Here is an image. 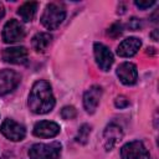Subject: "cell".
<instances>
[{
  "label": "cell",
  "instance_id": "cell-1",
  "mask_svg": "<svg viewBox=\"0 0 159 159\" xmlns=\"http://www.w3.org/2000/svg\"><path fill=\"white\" fill-rule=\"evenodd\" d=\"M55 103L56 101L51 84L45 80L36 81L32 84L27 98L30 111L35 114H46L53 109Z\"/></svg>",
  "mask_w": 159,
  "mask_h": 159
},
{
  "label": "cell",
  "instance_id": "cell-2",
  "mask_svg": "<svg viewBox=\"0 0 159 159\" xmlns=\"http://www.w3.org/2000/svg\"><path fill=\"white\" fill-rule=\"evenodd\" d=\"M66 10L58 2H50L46 5L42 15H41V24L47 30H56L65 20Z\"/></svg>",
  "mask_w": 159,
  "mask_h": 159
},
{
  "label": "cell",
  "instance_id": "cell-3",
  "mask_svg": "<svg viewBox=\"0 0 159 159\" xmlns=\"http://www.w3.org/2000/svg\"><path fill=\"white\" fill-rule=\"evenodd\" d=\"M62 145L58 142L36 143L29 149L30 159H60Z\"/></svg>",
  "mask_w": 159,
  "mask_h": 159
},
{
  "label": "cell",
  "instance_id": "cell-4",
  "mask_svg": "<svg viewBox=\"0 0 159 159\" xmlns=\"http://www.w3.org/2000/svg\"><path fill=\"white\" fill-rule=\"evenodd\" d=\"M0 132L5 138H7L11 142H21L26 135L25 127L10 118H6L2 120L0 125Z\"/></svg>",
  "mask_w": 159,
  "mask_h": 159
},
{
  "label": "cell",
  "instance_id": "cell-5",
  "mask_svg": "<svg viewBox=\"0 0 159 159\" xmlns=\"http://www.w3.org/2000/svg\"><path fill=\"white\" fill-rule=\"evenodd\" d=\"M1 37H2V41L6 43H14V42L21 41L25 37V29L17 20L11 19L4 25Z\"/></svg>",
  "mask_w": 159,
  "mask_h": 159
},
{
  "label": "cell",
  "instance_id": "cell-6",
  "mask_svg": "<svg viewBox=\"0 0 159 159\" xmlns=\"http://www.w3.org/2000/svg\"><path fill=\"white\" fill-rule=\"evenodd\" d=\"M122 159H150L149 152L140 140H133L125 143L120 148Z\"/></svg>",
  "mask_w": 159,
  "mask_h": 159
},
{
  "label": "cell",
  "instance_id": "cell-7",
  "mask_svg": "<svg viewBox=\"0 0 159 159\" xmlns=\"http://www.w3.org/2000/svg\"><path fill=\"white\" fill-rule=\"evenodd\" d=\"M93 52H94V58H96V62H97L98 67L104 72L109 71V68L112 67L113 61H114L111 50L101 42H94Z\"/></svg>",
  "mask_w": 159,
  "mask_h": 159
},
{
  "label": "cell",
  "instance_id": "cell-8",
  "mask_svg": "<svg viewBox=\"0 0 159 159\" xmlns=\"http://www.w3.org/2000/svg\"><path fill=\"white\" fill-rule=\"evenodd\" d=\"M21 77L14 70H1L0 71V96L12 92L20 83Z\"/></svg>",
  "mask_w": 159,
  "mask_h": 159
},
{
  "label": "cell",
  "instance_id": "cell-9",
  "mask_svg": "<svg viewBox=\"0 0 159 159\" xmlns=\"http://www.w3.org/2000/svg\"><path fill=\"white\" fill-rule=\"evenodd\" d=\"M102 87L98 84L91 86L83 94V107L87 113L93 114L99 104V101L102 98Z\"/></svg>",
  "mask_w": 159,
  "mask_h": 159
},
{
  "label": "cell",
  "instance_id": "cell-10",
  "mask_svg": "<svg viewBox=\"0 0 159 159\" xmlns=\"http://www.w3.org/2000/svg\"><path fill=\"white\" fill-rule=\"evenodd\" d=\"M117 76L119 81L125 86H133L138 80L137 66L132 62H123L117 67Z\"/></svg>",
  "mask_w": 159,
  "mask_h": 159
},
{
  "label": "cell",
  "instance_id": "cell-11",
  "mask_svg": "<svg viewBox=\"0 0 159 159\" xmlns=\"http://www.w3.org/2000/svg\"><path fill=\"white\" fill-rule=\"evenodd\" d=\"M29 52L24 46L7 47L2 51V60L12 65H22L27 61Z\"/></svg>",
  "mask_w": 159,
  "mask_h": 159
},
{
  "label": "cell",
  "instance_id": "cell-12",
  "mask_svg": "<svg viewBox=\"0 0 159 159\" xmlns=\"http://www.w3.org/2000/svg\"><path fill=\"white\" fill-rule=\"evenodd\" d=\"M123 137V132L122 128L119 125H117L116 123H111L106 127L104 132H103V142H104V148L107 152L112 150L116 144L122 139Z\"/></svg>",
  "mask_w": 159,
  "mask_h": 159
},
{
  "label": "cell",
  "instance_id": "cell-13",
  "mask_svg": "<svg viewBox=\"0 0 159 159\" xmlns=\"http://www.w3.org/2000/svg\"><path fill=\"white\" fill-rule=\"evenodd\" d=\"M61 128L57 123L51 120H41L34 125V134L39 138H53L60 133Z\"/></svg>",
  "mask_w": 159,
  "mask_h": 159
},
{
  "label": "cell",
  "instance_id": "cell-14",
  "mask_svg": "<svg viewBox=\"0 0 159 159\" xmlns=\"http://www.w3.org/2000/svg\"><path fill=\"white\" fill-rule=\"evenodd\" d=\"M142 47V41L138 37H127L117 47V55L120 57H132Z\"/></svg>",
  "mask_w": 159,
  "mask_h": 159
},
{
  "label": "cell",
  "instance_id": "cell-15",
  "mask_svg": "<svg viewBox=\"0 0 159 159\" xmlns=\"http://www.w3.org/2000/svg\"><path fill=\"white\" fill-rule=\"evenodd\" d=\"M52 41V36L48 32H37L32 40L31 46L36 52H45Z\"/></svg>",
  "mask_w": 159,
  "mask_h": 159
},
{
  "label": "cell",
  "instance_id": "cell-16",
  "mask_svg": "<svg viewBox=\"0 0 159 159\" xmlns=\"http://www.w3.org/2000/svg\"><path fill=\"white\" fill-rule=\"evenodd\" d=\"M37 7H39V4L36 1H27V2H24L19 9H17V15L25 21V22H29V21H32L36 12H37Z\"/></svg>",
  "mask_w": 159,
  "mask_h": 159
},
{
  "label": "cell",
  "instance_id": "cell-17",
  "mask_svg": "<svg viewBox=\"0 0 159 159\" xmlns=\"http://www.w3.org/2000/svg\"><path fill=\"white\" fill-rule=\"evenodd\" d=\"M91 132H92V127H91L89 124H87V123L82 124V125L80 127L78 132H77L76 138H75L76 142L80 143V144H86V143L88 142V139H89Z\"/></svg>",
  "mask_w": 159,
  "mask_h": 159
},
{
  "label": "cell",
  "instance_id": "cell-18",
  "mask_svg": "<svg viewBox=\"0 0 159 159\" xmlns=\"http://www.w3.org/2000/svg\"><path fill=\"white\" fill-rule=\"evenodd\" d=\"M77 116V111L73 106H65L62 109H61V117L66 120L68 119H73L75 117Z\"/></svg>",
  "mask_w": 159,
  "mask_h": 159
},
{
  "label": "cell",
  "instance_id": "cell-19",
  "mask_svg": "<svg viewBox=\"0 0 159 159\" xmlns=\"http://www.w3.org/2000/svg\"><path fill=\"white\" fill-rule=\"evenodd\" d=\"M123 32V25L120 22H114L109 29H108V35L113 39H117L122 35Z\"/></svg>",
  "mask_w": 159,
  "mask_h": 159
},
{
  "label": "cell",
  "instance_id": "cell-20",
  "mask_svg": "<svg viewBox=\"0 0 159 159\" xmlns=\"http://www.w3.org/2000/svg\"><path fill=\"white\" fill-rule=\"evenodd\" d=\"M114 106L119 109H124L129 106V99L125 97V96H117L116 99H114Z\"/></svg>",
  "mask_w": 159,
  "mask_h": 159
},
{
  "label": "cell",
  "instance_id": "cell-21",
  "mask_svg": "<svg viewBox=\"0 0 159 159\" xmlns=\"http://www.w3.org/2000/svg\"><path fill=\"white\" fill-rule=\"evenodd\" d=\"M128 27L132 30V31H137L142 27V20L140 19H137V17H132L128 22Z\"/></svg>",
  "mask_w": 159,
  "mask_h": 159
},
{
  "label": "cell",
  "instance_id": "cell-22",
  "mask_svg": "<svg viewBox=\"0 0 159 159\" xmlns=\"http://www.w3.org/2000/svg\"><path fill=\"white\" fill-rule=\"evenodd\" d=\"M134 5L138 7V9H142V10H147L149 7H152L153 5H155V1L154 0H150V1H134Z\"/></svg>",
  "mask_w": 159,
  "mask_h": 159
},
{
  "label": "cell",
  "instance_id": "cell-23",
  "mask_svg": "<svg viewBox=\"0 0 159 159\" xmlns=\"http://www.w3.org/2000/svg\"><path fill=\"white\" fill-rule=\"evenodd\" d=\"M4 15H5V7H4L2 2H0V20L4 17Z\"/></svg>",
  "mask_w": 159,
  "mask_h": 159
},
{
  "label": "cell",
  "instance_id": "cell-24",
  "mask_svg": "<svg viewBox=\"0 0 159 159\" xmlns=\"http://www.w3.org/2000/svg\"><path fill=\"white\" fill-rule=\"evenodd\" d=\"M150 36H152V39H153L154 41H158V30L155 29V30H154V31L150 34Z\"/></svg>",
  "mask_w": 159,
  "mask_h": 159
},
{
  "label": "cell",
  "instance_id": "cell-25",
  "mask_svg": "<svg viewBox=\"0 0 159 159\" xmlns=\"http://www.w3.org/2000/svg\"><path fill=\"white\" fill-rule=\"evenodd\" d=\"M1 159H15V158H14V155H12L11 153H6V154H4V155H2V158H1Z\"/></svg>",
  "mask_w": 159,
  "mask_h": 159
}]
</instances>
